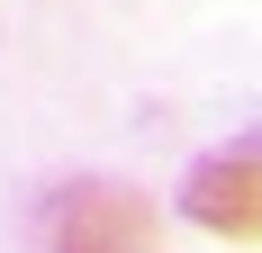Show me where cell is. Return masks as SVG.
Here are the masks:
<instances>
[{"instance_id":"cell-2","label":"cell","mask_w":262,"mask_h":253,"mask_svg":"<svg viewBox=\"0 0 262 253\" xmlns=\"http://www.w3.org/2000/svg\"><path fill=\"white\" fill-rule=\"evenodd\" d=\"M181 217L217 244H253L262 235V163L253 145H226V154H199L181 181Z\"/></svg>"},{"instance_id":"cell-1","label":"cell","mask_w":262,"mask_h":253,"mask_svg":"<svg viewBox=\"0 0 262 253\" xmlns=\"http://www.w3.org/2000/svg\"><path fill=\"white\" fill-rule=\"evenodd\" d=\"M27 244L36 253H163V217L127 181H63V190H46Z\"/></svg>"}]
</instances>
